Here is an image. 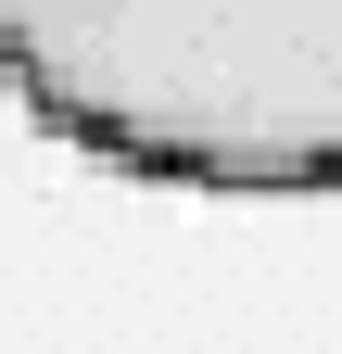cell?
<instances>
[{"instance_id":"6da1fadb","label":"cell","mask_w":342,"mask_h":354,"mask_svg":"<svg viewBox=\"0 0 342 354\" xmlns=\"http://www.w3.org/2000/svg\"><path fill=\"white\" fill-rule=\"evenodd\" d=\"M0 76L165 190H342V0H0Z\"/></svg>"}]
</instances>
